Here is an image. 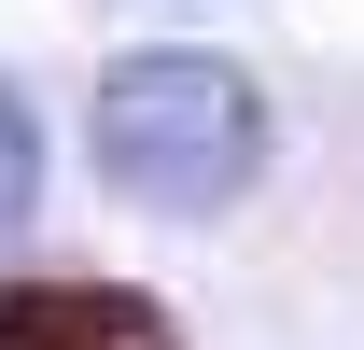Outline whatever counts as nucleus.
<instances>
[{
    "mask_svg": "<svg viewBox=\"0 0 364 350\" xmlns=\"http://www.w3.org/2000/svg\"><path fill=\"white\" fill-rule=\"evenodd\" d=\"M98 182L168 211V224L238 211L267 182V85L238 56H196V43L112 56V85H98Z\"/></svg>",
    "mask_w": 364,
    "mask_h": 350,
    "instance_id": "obj_1",
    "label": "nucleus"
},
{
    "mask_svg": "<svg viewBox=\"0 0 364 350\" xmlns=\"http://www.w3.org/2000/svg\"><path fill=\"white\" fill-rule=\"evenodd\" d=\"M28 211H43V112L0 85V238H14Z\"/></svg>",
    "mask_w": 364,
    "mask_h": 350,
    "instance_id": "obj_3",
    "label": "nucleus"
},
{
    "mask_svg": "<svg viewBox=\"0 0 364 350\" xmlns=\"http://www.w3.org/2000/svg\"><path fill=\"white\" fill-rule=\"evenodd\" d=\"M0 350H182L127 280H0Z\"/></svg>",
    "mask_w": 364,
    "mask_h": 350,
    "instance_id": "obj_2",
    "label": "nucleus"
}]
</instances>
